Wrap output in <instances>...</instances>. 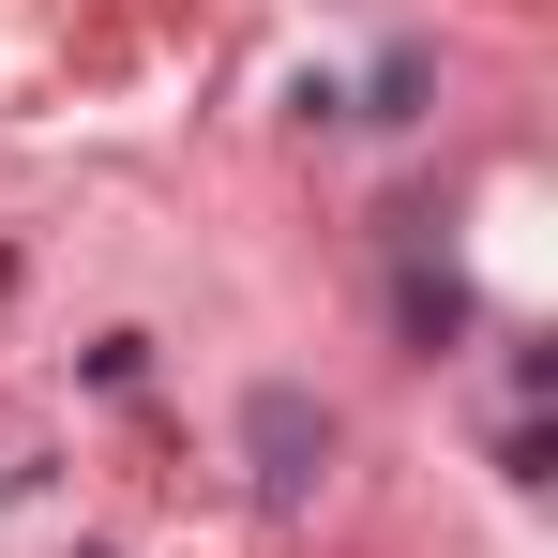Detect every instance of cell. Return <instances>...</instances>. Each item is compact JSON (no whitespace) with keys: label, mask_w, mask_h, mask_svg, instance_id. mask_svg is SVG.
<instances>
[{"label":"cell","mask_w":558,"mask_h":558,"mask_svg":"<svg viewBox=\"0 0 558 558\" xmlns=\"http://www.w3.org/2000/svg\"><path fill=\"white\" fill-rule=\"evenodd\" d=\"M317 453H332V423H317L302 392H257V483H272V498H302V483H317Z\"/></svg>","instance_id":"1"}]
</instances>
